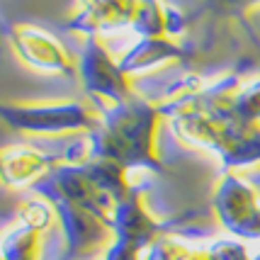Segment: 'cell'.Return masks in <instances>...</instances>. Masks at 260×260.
Masks as SVG:
<instances>
[{
  "instance_id": "cell-1",
  "label": "cell",
  "mask_w": 260,
  "mask_h": 260,
  "mask_svg": "<svg viewBox=\"0 0 260 260\" xmlns=\"http://www.w3.org/2000/svg\"><path fill=\"white\" fill-rule=\"evenodd\" d=\"M182 258H185V253L178 246H173V243H163L158 248H153V253H151V260H182Z\"/></svg>"
},
{
  "instance_id": "cell-2",
  "label": "cell",
  "mask_w": 260,
  "mask_h": 260,
  "mask_svg": "<svg viewBox=\"0 0 260 260\" xmlns=\"http://www.w3.org/2000/svg\"><path fill=\"white\" fill-rule=\"evenodd\" d=\"M216 260H246V253L241 246H219L214 250Z\"/></svg>"
}]
</instances>
